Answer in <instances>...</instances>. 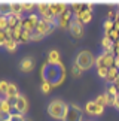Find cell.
I'll return each instance as SVG.
<instances>
[{"label": "cell", "mask_w": 119, "mask_h": 121, "mask_svg": "<svg viewBox=\"0 0 119 121\" xmlns=\"http://www.w3.org/2000/svg\"><path fill=\"white\" fill-rule=\"evenodd\" d=\"M115 55H116V57H119V40L115 42Z\"/></svg>", "instance_id": "36"}, {"label": "cell", "mask_w": 119, "mask_h": 121, "mask_svg": "<svg viewBox=\"0 0 119 121\" xmlns=\"http://www.w3.org/2000/svg\"><path fill=\"white\" fill-rule=\"evenodd\" d=\"M107 72H109V69H97L98 76L103 78V79H106V78H107Z\"/></svg>", "instance_id": "32"}, {"label": "cell", "mask_w": 119, "mask_h": 121, "mask_svg": "<svg viewBox=\"0 0 119 121\" xmlns=\"http://www.w3.org/2000/svg\"><path fill=\"white\" fill-rule=\"evenodd\" d=\"M48 63L51 64H60L61 63V57H60V51L52 49L48 52Z\"/></svg>", "instance_id": "15"}, {"label": "cell", "mask_w": 119, "mask_h": 121, "mask_svg": "<svg viewBox=\"0 0 119 121\" xmlns=\"http://www.w3.org/2000/svg\"><path fill=\"white\" fill-rule=\"evenodd\" d=\"M71 12H73L71 8H68L61 17L57 18V26L60 27V29H66V30L70 29V24H71V21H73V17H71L73 13Z\"/></svg>", "instance_id": "6"}, {"label": "cell", "mask_w": 119, "mask_h": 121, "mask_svg": "<svg viewBox=\"0 0 119 121\" xmlns=\"http://www.w3.org/2000/svg\"><path fill=\"white\" fill-rule=\"evenodd\" d=\"M97 102L95 100H89L88 103L85 105V112L89 114V115H95V111H97Z\"/></svg>", "instance_id": "17"}, {"label": "cell", "mask_w": 119, "mask_h": 121, "mask_svg": "<svg viewBox=\"0 0 119 121\" xmlns=\"http://www.w3.org/2000/svg\"><path fill=\"white\" fill-rule=\"evenodd\" d=\"M21 70L22 72H31L34 69V58L33 57H25L21 61Z\"/></svg>", "instance_id": "13"}, {"label": "cell", "mask_w": 119, "mask_h": 121, "mask_svg": "<svg viewBox=\"0 0 119 121\" xmlns=\"http://www.w3.org/2000/svg\"><path fill=\"white\" fill-rule=\"evenodd\" d=\"M68 30L71 31L73 38H76V39L83 38V24H82L79 20H75V18H73V21H71L70 29H68Z\"/></svg>", "instance_id": "10"}, {"label": "cell", "mask_w": 119, "mask_h": 121, "mask_svg": "<svg viewBox=\"0 0 119 121\" xmlns=\"http://www.w3.org/2000/svg\"><path fill=\"white\" fill-rule=\"evenodd\" d=\"M104 94H106V99H107V106H115L116 105V102L119 99V91L115 85H110Z\"/></svg>", "instance_id": "11"}, {"label": "cell", "mask_w": 119, "mask_h": 121, "mask_svg": "<svg viewBox=\"0 0 119 121\" xmlns=\"http://www.w3.org/2000/svg\"><path fill=\"white\" fill-rule=\"evenodd\" d=\"M13 109L16 111V114L25 115V112L28 111V100H27V97L22 96V94L18 96V99H16V102H15V106H13Z\"/></svg>", "instance_id": "9"}, {"label": "cell", "mask_w": 119, "mask_h": 121, "mask_svg": "<svg viewBox=\"0 0 119 121\" xmlns=\"http://www.w3.org/2000/svg\"><path fill=\"white\" fill-rule=\"evenodd\" d=\"M0 106H2V100H0Z\"/></svg>", "instance_id": "39"}, {"label": "cell", "mask_w": 119, "mask_h": 121, "mask_svg": "<svg viewBox=\"0 0 119 121\" xmlns=\"http://www.w3.org/2000/svg\"><path fill=\"white\" fill-rule=\"evenodd\" d=\"M40 39H43V36H40L37 33H33V36H31V40H40Z\"/></svg>", "instance_id": "35"}, {"label": "cell", "mask_w": 119, "mask_h": 121, "mask_svg": "<svg viewBox=\"0 0 119 121\" xmlns=\"http://www.w3.org/2000/svg\"><path fill=\"white\" fill-rule=\"evenodd\" d=\"M95 102H97L98 105H101V106H107V99H106V94H100L97 99H95Z\"/></svg>", "instance_id": "26"}, {"label": "cell", "mask_w": 119, "mask_h": 121, "mask_svg": "<svg viewBox=\"0 0 119 121\" xmlns=\"http://www.w3.org/2000/svg\"><path fill=\"white\" fill-rule=\"evenodd\" d=\"M12 4V13H15V15H21L22 12H24V8H22V2H13L11 3Z\"/></svg>", "instance_id": "19"}, {"label": "cell", "mask_w": 119, "mask_h": 121, "mask_svg": "<svg viewBox=\"0 0 119 121\" xmlns=\"http://www.w3.org/2000/svg\"><path fill=\"white\" fill-rule=\"evenodd\" d=\"M25 121H31V120H30V118H25Z\"/></svg>", "instance_id": "38"}, {"label": "cell", "mask_w": 119, "mask_h": 121, "mask_svg": "<svg viewBox=\"0 0 119 121\" xmlns=\"http://www.w3.org/2000/svg\"><path fill=\"white\" fill-rule=\"evenodd\" d=\"M82 73H83V70H82V69H80V67H79V66H77V64L75 63V64L71 66V75L75 76V78H79V76L82 75Z\"/></svg>", "instance_id": "23"}, {"label": "cell", "mask_w": 119, "mask_h": 121, "mask_svg": "<svg viewBox=\"0 0 119 121\" xmlns=\"http://www.w3.org/2000/svg\"><path fill=\"white\" fill-rule=\"evenodd\" d=\"M95 58L97 57H94L92 52H89V51H80V52L76 55L75 63L82 70H88V69H91L95 64Z\"/></svg>", "instance_id": "3"}, {"label": "cell", "mask_w": 119, "mask_h": 121, "mask_svg": "<svg viewBox=\"0 0 119 121\" xmlns=\"http://www.w3.org/2000/svg\"><path fill=\"white\" fill-rule=\"evenodd\" d=\"M28 20H30L31 22H33V24L37 26V24H39V21H40V18H39L37 15H36V13H30V15H28Z\"/></svg>", "instance_id": "33"}, {"label": "cell", "mask_w": 119, "mask_h": 121, "mask_svg": "<svg viewBox=\"0 0 119 121\" xmlns=\"http://www.w3.org/2000/svg\"><path fill=\"white\" fill-rule=\"evenodd\" d=\"M49 6H51V11H52V13H54L57 18L61 17L63 13L68 9L67 3H63V2H52V3H49Z\"/></svg>", "instance_id": "12"}, {"label": "cell", "mask_w": 119, "mask_h": 121, "mask_svg": "<svg viewBox=\"0 0 119 121\" xmlns=\"http://www.w3.org/2000/svg\"><path fill=\"white\" fill-rule=\"evenodd\" d=\"M115 67L119 69V57H115Z\"/></svg>", "instance_id": "37"}, {"label": "cell", "mask_w": 119, "mask_h": 121, "mask_svg": "<svg viewBox=\"0 0 119 121\" xmlns=\"http://www.w3.org/2000/svg\"><path fill=\"white\" fill-rule=\"evenodd\" d=\"M115 54H110V52H103L95 58V67L97 69H110L115 66Z\"/></svg>", "instance_id": "4"}, {"label": "cell", "mask_w": 119, "mask_h": 121, "mask_svg": "<svg viewBox=\"0 0 119 121\" xmlns=\"http://www.w3.org/2000/svg\"><path fill=\"white\" fill-rule=\"evenodd\" d=\"M12 114H6V112H0V121H8L11 118Z\"/></svg>", "instance_id": "34"}, {"label": "cell", "mask_w": 119, "mask_h": 121, "mask_svg": "<svg viewBox=\"0 0 119 121\" xmlns=\"http://www.w3.org/2000/svg\"><path fill=\"white\" fill-rule=\"evenodd\" d=\"M13 106L11 105V102H9L8 99H2V106H0V112H6V114H12L11 111H12Z\"/></svg>", "instance_id": "18"}, {"label": "cell", "mask_w": 119, "mask_h": 121, "mask_svg": "<svg viewBox=\"0 0 119 121\" xmlns=\"http://www.w3.org/2000/svg\"><path fill=\"white\" fill-rule=\"evenodd\" d=\"M54 27H55V26L49 24L48 21H45V20L40 18V21H39L37 27H36L34 33H37V35H40V36H43V38H45L46 35H49V33H52V31H54Z\"/></svg>", "instance_id": "8"}, {"label": "cell", "mask_w": 119, "mask_h": 121, "mask_svg": "<svg viewBox=\"0 0 119 121\" xmlns=\"http://www.w3.org/2000/svg\"><path fill=\"white\" fill-rule=\"evenodd\" d=\"M92 3H88V6H86V9H83L80 13H77V15H75L73 18L75 20H79L82 24H88V22L91 21V18H92Z\"/></svg>", "instance_id": "7"}, {"label": "cell", "mask_w": 119, "mask_h": 121, "mask_svg": "<svg viewBox=\"0 0 119 121\" xmlns=\"http://www.w3.org/2000/svg\"><path fill=\"white\" fill-rule=\"evenodd\" d=\"M9 26H8V17H0V30H8Z\"/></svg>", "instance_id": "27"}, {"label": "cell", "mask_w": 119, "mask_h": 121, "mask_svg": "<svg viewBox=\"0 0 119 121\" xmlns=\"http://www.w3.org/2000/svg\"><path fill=\"white\" fill-rule=\"evenodd\" d=\"M12 15V4L11 3H0V17Z\"/></svg>", "instance_id": "16"}, {"label": "cell", "mask_w": 119, "mask_h": 121, "mask_svg": "<svg viewBox=\"0 0 119 121\" xmlns=\"http://www.w3.org/2000/svg\"><path fill=\"white\" fill-rule=\"evenodd\" d=\"M31 36H33V33H30V31H27V30H22V35H21L20 43H24V42L31 40Z\"/></svg>", "instance_id": "22"}, {"label": "cell", "mask_w": 119, "mask_h": 121, "mask_svg": "<svg viewBox=\"0 0 119 121\" xmlns=\"http://www.w3.org/2000/svg\"><path fill=\"white\" fill-rule=\"evenodd\" d=\"M40 75H42L43 82H49L52 87H58L66 79V67H64L63 63L51 64V63L46 61V64L42 66Z\"/></svg>", "instance_id": "1"}, {"label": "cell", "mask_w": 119, "mask_h": 121, "mask_svg": "<svg viewBox=\"0 0 119 121\" xmlns=\"http://www.w3.org/2000/svg\"><path fill=\"white\" fill-rule=\"evenodd\" d=\"M9 121H25V117L24 115H21V114H12L11 115V118H9Z\"/></svg>", "instance_id": "29"}, {"label": "cell", "mask_w": 119, "mask_h": 121, "mask_svg": "<svg viewBox=\"0 0 119 121\" xmlns=\"http://www.w3.org/2000/svg\"><path fill=\"white\" fill-rule=\"evenodd\" d=\"M67 108H68L67 103H64V102L60 100V99H55V100H52L51 103H49L48 114L51 115L54 120H61L63 121L64 115H66V112H67Z\"/></svg>", "instance_id": "2"}, {"label": "cell", "mask_w": 119, "mask_h": 121, "mask_svg": "<svg viewBox=\"0 0 119 121\" xmlns=\"http://www.w3.org/2000/svg\"><path fill=\"white\" fill-rule=\"evenodd\" d=\"M51 88H52V85L49 82H42V91L45 93V94H48V93L51 91Z\"/></svg>", "instance_id": "31"}, {"label": "cell", "mask_w": 119, "mask_h": 121, "mask_svg": "<svg viewBox=\"0 0 119 121\" xmlns=\"http://www.w3.org/2000/svg\"><path fill=\"white\" fill-rule=\"evenodd\" d=\"M8 121H9V120H8Z\"/></svg>", "instance_id": "41"}, {"label": "cell", "mask_w": 119, "mask_h": 121, "mask_svg": "<svg viewBox=\"0 0 119 121\" xmlns=\"http://www.w3.org/2000/svg\"><path fill=\"white\" fill-rule=\"evenodd\" d=\"M8 88H9V82H6V81H0V93H2V94H6Z\"/></svg>", "instance_id": "30"}, {"label": "cell", "mask_w": 119, "mask_h": 121, "mask_svg": "<svg viewBox=\"0 0 119 121\" xmlns=\"http://www.w3.org/2000/svg\"><path fill=\"white\" fill-rule=\"evenodd\" d=\"M36 6H37V3H34V2H22V8H24V11H33Z\"/></svg>", "instance_id": "24"}, {"label": "cell", "mask_w": 119, "mask_h": 121, "mask_svg": "<svg viewBox=\"0 0 119 121\" xmlns=\"http://www.w3.org/2000/svg\"><path fill=\"white\" fill-rule=\"evenodd\" d=\"M104 36H109V38H110L113 42H118V40H119V31H118V30H112L109 35H104Z\"/></svg>", "instance_id": "28"}, {"label": "cell", "mask_w": 119, "mask_h": 121, "mask_svg": "<svg viewBox=\"0 0 119 121\" xmlns=\"http://www.w3.org/2000/svg\"><path fill=\"white\" fill-rule=\"evenodd\" d=\"M112 30H115V21L106 20L104 21V35H109Z\"/></svg>", "instance_id": "20"}, {"label": "cell", "mask_w": 119, "mask_h": 121, "mask_svg": "<svg viewBox=\"0 0 119 121\" xmlns=\"http://www.w3.org/2000/svg\"><path fill=\"white\" fill-rule=\"evenodd\" d=\"M16 46H18V42L16 40H8V43L4 45V48H6L9 52H15Z\"/></svg>", "instance_id": "21"}, {"label": "cell", "mask_w": 119, "mask_h": 121, "mask_svg": "<svg viewBox=\"0 0 119 121\" xmlns=\"http://www.w3.org/2000/svg\"><path fill=\"white\" fill-rule=\"evenodd\" d=\"M119 78V69L118 67H110L109 69V72H107V78H106V81L110 84V85H113V84L116 82V79Z\"/></svg>", "instance_id": "14"}, {"label": "cell", "mask_w": 119, "mask_h": 121, "mask_svg": "<svg viewBox=\"0 0 119 121\" xmlns=\"http://www.w3.org/2000/svg\"><path fill=\"white\" fill-rule=\"evenodd\" d=\"M82 117H83V111H82L77 105L71 103V105H68L67 112L64 115L63 121H82Z\"/></svg>", "instance_id": "5"}, {"label": "cell", "mask_w": 119, "mask_h": 121, "mask_svg": "<svg viewBox=\"0 0 119 121\" xmlns=\"http://www.w3.org/2000/svg\"><path fill=\"white\" fill-rule=\"evenodd\" d=\"M118 12H119V8H118Z\"/></svg>", "instance_id": "40"}, {"label": "cell", "mask_w": 119, "mask_h": 121, "mask_svg": "<svg viewBox=\"0 0 119 121\" xmlns=\"http://www.w3.org/2000/svg\"><path fill=\"white\" fill-rule=\"evenodd\" d=\"M8 40H9V38H8L6 31L0 30V46H4V45L8 43Z\"/></svg>", "instance_id": "25"}]
</instances>
